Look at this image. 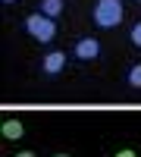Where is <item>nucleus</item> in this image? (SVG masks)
Instances as JSON below:
<instances>
[{"label": "nucleus", "mask_w": 141, "mask_h": 157, "mask_svg": "<svg viewBox=\"0 0 141 157\" xmlns=\"http://www.w3.org/2000/svg\"><path fill=\"white\" fill-rule=\"evenodd\" d=\"M54 157H72V154H54Z\"/></svg>", "instance_id": "12"}, {"label": "nucleus", "mask_w": 141, "mask_h": 157, "mask_svg": "<svg viewBox=\"0 0 141 157\" xmlns=\"http://www.w3.org/2000/svg\"><path fill=\"white\" fill-rule=\"evenodd\" d=\"M125 85L129 88H141V63H132L129 72H125Z\"/></svg>", "instance_id": "7"}, {"label": "nucleus", "mask_w": 141, "mask_h": 157, "mask_svg": "<svg viewBox=\"0 0 141 157\" xmlns=\"http://www.w3.org/2000/svg\"><path fill=\"white\" fill-rule=\"evenodd\" d=\"M0 132H3V138H9V141H19V138L25 135V126H22L19 120H6L3 126H0Z\"/></svg>", "instance_id": "5"}, {"label": "nucleus", "mask_w": 141, "mask_h": 157, "mask_svg": "<svg viewBox=\"0 0 141 157\" xmlns=\"http://www.w3.org/2000/svg\"><path fill=\"white\" fill-rule=\"evenodd\" d=\"M113 157H138L132 148H122V151H116V154H113Z\"/></svg>", "instance_id": "9"}, {"label": "nucleus", "mask_w": 141, "mask_h": 157, "mask_svg": "<svg viewBox=\"0 0 141 157\" xmlns=\"http://www.w3.org/2000/svg\"><path fill=\"white\" fill-rule=\"evenodd\" d=\"M13 157H35V151H19V154H13Z\"/></svg>", "instance_id": "10"}, {"label": "nucleus", "mask_w": 141, "mask_h": 157, "mask_svg": "<svg viewBox=\"0 0 141 157\" xmlns=\"http://www.w3.org/2000/svg\"><path fill=\"white\" fill-rule=\"evenodd\" d=\"M129 41H132V44H135V47L141 50V19H138V22L132 25V32H129Z\"/></svg>", "instance_id": "8"}, {"label": "nucleus", "mask_w": 141, "mask_h": 157, "mask_svg": "<svg viewBox=\"0 0 141 157\" xmlns=\"http://www.w3.org/2000/svg\"><path fill=\"white\" fill-rule=\"evenodd\" d=\"M41 13L50 16V19H57V16L66 13V0H41Z\"/></svg>", "instance_id": "6"}, {"label": "nucleus", "mask_w": 141, "mask_h": 157, "mask_svg": "<svg viewBox=\"0 0 141 157\" xmlns=\"http://www.w3.org/2000/svg\"><path fill=\"white\" fill-rule=\"evenodd\" d=\"M122 16H125L122 0H94V6H91V22L97 29H116Z\"/></svg>", "instance_id": "2"}, {"label": "nucleus", "mask_w": 141, "mask_h": 157, "mask_svg": "<svg viewBox=\"0 0 141 157\" xmlns=\"http://www.w3.org/2000/svg\"><path fill=\"white\" fill-rule=\"evenodd\" d=\"M22 29L28 32V38H35L38 44H50L57 38V19L44 16L41 10H35V13H28V16L22 19Z\"/></svg>", "instance_id": "1"}, {"label": "nucleus", "mask_w": 141, "mask_h": 157, "mask_svg": "<svg viewBox=\"0 0 141 157\" xmlns=\"http://www.w3.org/2000/svg\"><path fill=\"white\" fill-rule=\"evenodd\" d=\"M135 3H141V0H135Z\"/></svg>", "instance_id": "13"}, {"label": "nucleus", "mask_w": 141, "mask_h": 157, "mask_svg": "<svg viewBox=\"0 0 141 157\" xmlns=\"http://www.w3.org/2000/svg\"><path fill=\"white\" fill-rule=\"evenodd\" d=\"M97 57H100V41H97V38L82 35L79 41L72 44V60L75 63H94Z\"/></svg>", "instance_id": "3"}, {"label": "nucleus", "mask_w": 141, "mask_h": 157, "mask_svg": "<svg viewBox=\"0 0 141 157\" xmlns=\"http://www.w3.org/2000/svg\"><path fill=\"white\" fill-rule=\"evenodd\" d=\"M0 3H6V6H13V3H19V0H0Z\"/></svg>", "instance_id": "11"}, {"label": "nucleus", "mask_w": 141, "mask_h": 157, "mask_svg": "<svg viewBox=\"0 0 141 157\" xmlns=\"http://www.w3.org/2000/svg\"><path fill=\"white\" fill-rule=\"evenodd\" d=\"M66 69V50H50V54L41 60V75L44 78H57Z\"/></svg>", "instance_id": "4"}]
</instances>
